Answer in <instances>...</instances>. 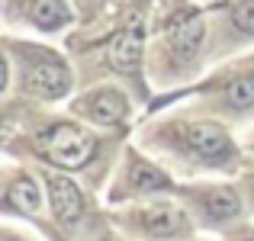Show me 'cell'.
<instances>
[{
	"label": "cell",
	"mask_w": 254,
	"mask_h": 241,
	"mask_svg": "<svg viewBox=\"0 0 254 241\" xmlns=\"http://www.w3.org/2000/svg\"><path fill=\"white\" fill-rule=\"evenodd\" d=\"M132 180H135V190H161V186H168V180H164V174L151 171V167L145 164H135V171H132Z\"/></svg>",
	"instance_id": "4fadbf2b"
},
{
	"label": "cell",
	"mask_w": 254,
	"mask_h": 241,
	"mask_svg": "<svg viewBox=\"0 0 254 241\" xmlns=\"http://www.w3.org/2000/svg\"><path fill=\"white\" fill-rule=\"evenodd\" d=\"M110 64L123 74H135L138 64H142V26H129L123 29L116 39L110 42V52H106Z\"/></svg>",
	"instance_id": "5b68a950"
},
{
	"label": "cell",
	"mask_w": 254,
	"mask_h": 241,
	"mask_svg": "<svg viewBox=\"0 0 254 241\" xmlns=\"http://www.w3.org/2000/svg\"><path fill=\"white\" fill-rule=\"evenodd\" d=\"M6 206H10V209H19V212H36L39 206H42V193H39L36 180L32 177L13 180V186L6 190Z\"/></svg>",
	"instance_id": "30bf717a"
},
{
	"label": "cell",
	"mask_w": 254,
	"mask_h": 241,
	"mask_svg": "<svg viewBox=\"0 0 254 241\" xmlns=\"http://www.w3.org/2000/svg\"><path fill=\"white\" fill-rule=\"evenodd\" d=\"M49 196H52V209L64 225H74L84 216V193L77 190L74 180L68 177H49Z\"/></svg>",
	"instance_id": "3957f363"
},
{
	"label": "cell",
	"mask_w": 254,
	"mask_h": 241,
	"mask_svg": "<svg viewBox=\"0 0 254 241\" xmlns=\"http://www.w3.org/2000/svg\"><path fill=\"white\" fill-rule=\"evenodd\" d=\"M42 151L58 167H84L97 151V138L81 125L55 122L52 129L42 132Z\"/></svg>",
	"instance_id": "6da1fadb"
},
{
	"label": "cell",
	"mask_w": 254,
	"mask_h": 241,
	"mask_svg": "<svg viewBox=\"0 0 254 241\" xmlns=\"http://www.w3.org/2000/svg\"><path fill=\"white\" fill-rule=\"evenodd\" d=\"M199 42H203V23H199L196 16L171 26V52L177 58H193L196 49H199Z\"/></svg>",
	"instance_id": "ba28073f"
},
{
	"label": "cell",
	"mask_w": 254,
	"mask_h": 241,
	"mask_svg": "<svg viewBox=\"0 0 254 241\" xmlns=\"http://www.w3.org/2000/svg\"><path fill=\"white\" fill-rule=\"evenodd\" d=\"M232 19L242 32H254V0H242V3L232 10Z\"/></svg>",
	"instance_id": "5bb4252c"
},
{
	"label": "cell",
	"mask_w": 254,
	"mask_h": 241,
	"mask_svg": "<svg viewBox=\"0 0 254 241\" xmlns=\"http://www.w3.org/2000/svg\"><path fill=\"white\" fill-rule=\"evenodd\" d=\"M81 110L93 119V122L113 125V122H119V119L126 116V97L119 90H113V87H103V90H93L90 97H84Z\"/></svg>",
	"instance_id": "8992f818"
},
{
	"label": "cell",
	"mask_w": 254,
	"mask_h": 241,
	"mask_svg": "<svg viewBox=\"0 0 254 241\" xmlns=\"http://www.w3.org/2000/svg\"><path fill=\"white\" fill-rule=\"evenodd\" d=\"M3 241H13V238H10V235H3Z\"/></svg>",
	"instance_id": "9a60e30c"
},
{
	"label": "cell",
	"mask_w": 254,
	"mask_h": 241,
	"mask_svg": "<svg viewBox=\"0 0 254 241\" xmlns=\"http://www.w3.org/2000/svg\"><path fill=\"white\" fill-rule=\"evenodd\" d=\"M68 87H71V74L58 58H42L39 64L29 68V90L39 93V97L55 100V97H62Z\"/></svg>",
	"instance_id": "7a4b0ae2"
},
{
	"label": "cell",
	"mask_w": 254,
	"mask_h": 241,
	"mask_svg": "<svg viewBox=\"0 0 254 241\" xmlns=\"http://www.w3.org/2000/svg\"><path fill=\"white\" fill-rule=\"evenodd\" d=\"M206 209L219 219H229L238 212V196L232 190H209L206 193Z\"/></svg>",
	"instance_id": "8fae6325"
},
{
	"label": "cell",
	"mask_w": 254,
	"mask_h": 241,
	"mask_svg": "<svg viewBox=\"0 0 254 241\" xmlns=\"http://www.w3.org/2000/svg\"><path fill=\"white\" fill-rule=\"evenodd\" d=\"M142 225H145V232H151L158 238H171L187 229V216L171 203H158L142 212Z\"/></svg>",
	"instance_id": "52a82bcc"
},
{
	"label": "cell",
	"mask_w": 254,
	"mask_h": 241,
	"mask_svg": "<svg viewBox=\"0 0 254 241\" xmlns=\"http://www.w3.org/2000/svg\"><path fill=\"white\" fill-rule=\"evenodd\" d=\"M29 19L39 26V29H58L71 19L64 0H32L29 3Z\"/></svg>",
	"instance_id": "9c48e42d"
},
{
	"label": "cell",
	"mask_w": 254,
	"mask_h": 241,
	"mask_svg": "<svg viewBox=\"0 0 254 241\" xmlns=\"http://www.w3.org/2000/svg\"><path fill=\"white\" fill-rule=\"evenodd\" d=\"M225 100H229L235 110H248L254 103V74H245V77L232 80V87L225 90Z\"/></svg>",
	"instance_id": "7c38bea8"
},
{
	"label": "cell",
	"mask_w": 254,
	"mask_h": 241,
	"mask_svg": "<svg viewBox=\"0 0 254 241\" xmlns=\"http://www.w3.org/2000/svg\"><path fill=\"white\" fill-rule=\"evenodd\" d=\"M251 241H254V238H251Z\"/></svg>",
	"instance_id": "2e32d148"
},
{
	"label": "cell",
	"mask_w": 254,
	"mask_h": 241,
	"mask_svg": "<svg viewBox=\"0 0 254 241\" xmlns=\"http://www.w3.org/2000/svg\"><path fill=\"white\" fill-rule=\"evenodd\" d=\"M187 145L209 161H225L232 155V142L216 122H196L187 129Z\"/></svg>",
	"instance_id": "277c9868"
}]
</instances>
